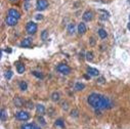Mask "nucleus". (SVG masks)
<instances>
[{"label": "nucleus", "mask_w": 130, "mask_h": 129, "mask_svg": "<svg viewBox=\"0 0 130 129\" xmlns=\"http://www.w3.org/2000/svg\"><path fill=\"white\" fill-rule=\"evenodd\" d=\"M87 103L91 108L95 110H106L111 107L110 100L107 96L100 94V93H95V92L88 95Z\"/></svg>", "instance_id": "f257e3e1"}, {"label": "nucleus", "mask_w": 130, "mask_h": 129, "mask_svg": "<svg viewBox=\"0 0 130 129\" xmlns=\"http://www.w3.org/2000/svg\"><path fill=\"white\" fill-rule=\"evenodd\" d=\"M56 71L62 75H69L71 73V68L66 63H59L56 67Z\"/></svg>", "instance_id": "f03ea898"}, {"label": "nucleus", "mask_w": 130, "mask_h": 129, "mask_svg": "<svg viewBox=\"0 0 130 129\" xmlns=\"http://www.w3.org/2000/svg\"><path fill=\"white\" fill-rule=\"evenodd\" d=\"M37 24L34 23V22H29L26 26V31L29 35H33L37 32Z\"/></svg>", "instance_id": "7ed1b4c3"}, {"label": "nucleus", "mask_w": 130, "mask_h": 129, "mask_svg": "<svg viewBox=\"0 0 130 129\" xmlns=\"http://www.w3.org/2000/svg\"><path fill=\"white\" fill-rule=\"evenodd\" d=\"M15 118L20 121H28L30 119V114L26 111H19L15 113Z\"/></svg>", "instance_id": "20e7f679"}, {"label": "nucleus", "mask_w": 130, "mask_h": 129, "mask_svg": "<svg viewBox=\"0 0 130 129\" xmlns=\"http://www.w3.org/2000/svg\"><path fill=\"white\" fill-rule=\"evenodd\" d=\"M48 7V1L47 0H37L36 2V8L37 10L41 11V10H44Z\"/></svg>", "instance_id": "39448f33"}, {"label": "nucleus", "mask_w": 130, "mask_h": 129, "mask_svg": "<svg viewBox=\"0 0 130 129\" xmlns=\"http://www.w3.org/2000/svg\"><path fill=\"white\" fill-rule=\"evenodd\" d=\"M18 21H19L18 19H14V18H12V17H9V15H7L6 20H5L6 25H7V26H10V27L17 25V24H18Z\"/></svg>", "instance_id": "423d86ee"}, {"label": "nucleus", "mask_w": 130, "mask_h": 129, "mask_svg": "<svg viewBox=\"0 0 130 129\" xmlns=\"http://www.w3.org/2000/svg\"><path fill=\"white\" fill-rule=\"evenodd\" d=\"M7 15H9V17H12V18H14V19H20V12L17 10V9H14V8H11V9H9L8 10V13H7Z\"/></svg>", "instance_id": "0eeeda50"}, {"label": "nucleus", "mask_w": 130, "mask_h": 129, "mask_svg": "<svg viewBox=\"0 0 130 129\" xmlns=\"http://www.w3.org/2000/svg\"><path fill=\"white\" fill-rule=\"evenodd\" d=\"M83 20L85 21V22H89V21H91L92 19H93V13L90 11V10H86L84 13H83Z\"/></svg>", "instance_id": "6e6552de"}, {"label": "nucleus", "mask_w": 130, "mask_h": 129, "mask_svg": "<svg viewBox=\"0 0 130 129\" xmlns=\"http://www.w3.org/2000/svg\"><path fill=\"white\" fill-rule=\"evenodd\" d=\"M86 31H87V28H86V26H85L84 23H80L78 25V33L80 35H84L86 33Z\"/></svg>", "instance_id": "1a4fd4ad"}, {"label": "nucleus", "mask_w": 130, "mask_h": 129, "mask_svg": "<svg viewBox=\"0 0 130 129\" xmlns=\"http://www.w3.org/2000/svg\"><path fill=\"white\" fill-rule=\"evenodd\" d=\"M87 73L89 74V76H93V77H96L100 75V72L97 69H94V68H91V67H88L87 68Z\"/></svg>", "instance_id": "9d476101"}, {"label": "nucleus", "mask_w": 130, "mask_h": 129, "mask_svg": "<svg viewBox=\"0 0 130 129\" xmlns=\"http://www.w3.org/2000/svg\"><path fill=\"white\" fill-rule=\"evenodd\" d=\"M31 45H32V39L31 38H26L21 43V46L22 47H27V48L28 47H31Z\"/></svg>", "instance_id": "9b49d317"}, {"label": "nucleus", "mask_w": 130, "mask_h": 129, "mask_svg": "<svg viewBox=\"0 0 130 129\" xmlns=\"http://www.w3.org/2000/svg\"><path fill=\"white\" fill-rule=\"evenodd\" d=\"M36 110H37V113H38V114H40V115H43L44 113H45V108L41 104L36 105Z\"/></svg>", "instance_id": "f8f14e48"}, {"label": "nucleus", "mask_w": 130, "mask_h": 129, "mask_svg": "<svg viewBox=\"0 0 130 129\" xmlns=\"http://www.w3.org/2000/svg\"><path fill=\"white\" fill-rule=\"evenodd\" d=\"M14 105H15V107H23V105H24V101L20 98V96H17V98L14 99Z\"/></svg>", "instance_id": "ddd939ff"}, {"label": "nucleus", "mask_w": 130, "mask_h": 129, "mask_svg": "<svg viewBox=\"0 0 130 129\" xmlns=\"http://www.w3.org/2000/svg\"><path fill=\"white\" fill-rule=\"evenodd\" d=\"M51 100H52V102H54V103H56V102H58L59 100H60V94H59V92H53L52 94H51Z\"/></svg>", "instance_id": "4468645a"}, {"label": "nucleus", "mask_w": 130, "mask_h": 129, "mask_svg": "<svg viewBox=\"0 0 130 129\" xmlns=\"http://www.w3.org/2000/svg\"><path fill=\"white\" fill-rule=\"evenodd\" d=\"M25 66L23 63H21V62H18L17 63V71H18V73L19 74H23L24 72H25Z\"/></svg>", "instance_id": "2eb2a0df"}, {"label": "nucleus", "mask_w": 130, "mask_h": 129, "mask_svg": "<svg viewBox=\"0 0 130 129\" xmlns=\"http://www.w3.org/2000/svg\"><path fill=\"white\" fill-rule=\"evenodd\" d=\"M99 35H100V37H101L102 39H106L107 36H108V33L106 32L105 29H100V30H99Z\"/></svg>", "instance_id": "dca6fc26"}, {"label": "nucleus", "mask_w": 130, "mask_h": 129, "mask_svg": "<svg viewBox=\"0 0 130 129\" xmlns=\"http://www.w3.org/2000/svg\"><path fill=\"white\" fill-rule=\"evenodd\" d=\"M84 88H85V85H84L83 83H81V82H77V83L75 84V89H76L77 91L83 90Z\"/></svg>", "instance_id": "f3484780"}, {"label": "nucleus", "mask_w": 130, "mask_h": 129, "mask_svg": "<svg viewBox=\"0 0 130 129\" xmlns=\"http://www.w3.org/2000/svg\"><path fill=\"white\" fill-rule=\"evenodd\" d=\"M74 32H75V25L74 24H69V26H68V34L73 35Z\"/></svg>", "instance_id": "a211bd4d"}, {"label": "nucleus", "mask_w": 130, "mask_h": 129, "mask_svg": "<svg viewBox=\"0 0 130 129\" xmlns=\"http://www.w3.org/2000/svg\"><path fill=\"white\" fill-rule=\"evenodd\" d=\"M7 120V112L5 109H1V121L4 122Z\"/></svg>", "instance_id": "6ab92c4d"}, {"label": "nucleus", "mask_w": 130, "mask_h": 129, "mask_svg": "<svg viewBox=\"0 0 130 129\" xmlns=\"http://www.w3.org/2000/svg\"><path fill=\"white\" fill-rule=\"evenodd\" d=\"M19 87H20V89H21L22 91H26V90L28 89V84H27L25 81H21L20 84H19Z\"/></svg>", "instance_id": "aec40b11"}, {"label": "nucleus", "mask_w": 130, "mask_h": 129, "mask_svg": "<svg viewBox=\"0 0 130 129\" xmlns=\"http://www.w3.org/2000/svg\"><path fill=\"white\" fill-rule=\"evenodd\" d=\"M47 38H48V31H47V30H44V31L42 32V34H41V39H42L43 41H45Z\"/></svg>", "instance_id": "412c9836"}, {"label": "nucleus", "mask_w": 130, "mask_h": 129, "mask_svg": "<svg viewBox=\"0 0 130 129\" xmlns=\"http://www.w3.org/2000/svg\"><path fill=\"white\" fill-rule=\"evenodd\" d=\"M34 128H35L34 124H25L21 127V129H34Z\"/></svg>", "instance_id": "4be33fe9"}, {"label": "nucleus", "mask_w": 130, "mask_h": 129, "mask_svg": "<svg viewBox=\"0 0 130 129\" xmlns=\"http://www.w3.org/2000/svg\"><path fill=\"white\" fill-rule=\"evenodd\" d=\"M55 125H56V126H59V127H61V128H64V122H63L61 119H57V120L55 121Z\"/></svg>", "instance_id": "5701e85b"}, {"label": "nucleus", "mask_w": 130, "mask_h": 129, "mask_svg": "<svg viewBox=\"0 0 130 129\" xmlns=\"http://www.w3.org/2000/svg\"><path fill=\"white\" fill-rule=\"evenodd\" d=\"M86 59L89 60V61H91V60L93 59V53H92L91 51H88V52L86 53Z\"/></svg>", "instance_id": "b1692460"}, {"label": "nucleus", "mask_w": 130, "mask_h": 129, "mask_svg": "<svg viewBox=\"0 0 130 129\" xmlns=\"http://www.w3.org/2000/svg\"><path fill=\"white\" fill-rule=\"evenodd\" d=\"M32 74H33L34 76H36L37 78H39V79H43V75H42L41 73H39V72H36V71H33V72H32Z\"/></svg>", "instance_id": "393cba45"}, {"label": "nucleus", "mask_w": 130, "mask_h": 129, "mask_svg": "<svg viewBox=\"0 0 130 129\" xmlns=\"http://www.w3.org/2000/svg\"><path fill=\"white\" fill-rule=\"evenodd\" d=\"M26 105H27V108H28V109H30V110L34 108V104L32 103L31 101H28V102H26Z\"/></svg>", "instance_id": "a878e982"}, {"label": "nucleus", "mask_w": 130, "mask_h": 129, "mask_svg": "<svg viewBox=\"0 0 130 129\" xmlns=\"http://www.w3.org/2000/svg\"><path fill=\"white\" fill-rule=\"evenodd\" d=\"M38 121H39V123H40L41 125H43V126L46 124V123H45V120L43 119V117H42V116H39V117H38Z\"/></svg>", "instance_id": "bb28decb"}, {"label": "nucleus", "mask_w": 130, "mask_h": 129, "mask_svg": "<svg viewBox=\"0 0 130 129\" xmlns=\"http://www.w3.org/2000/svg\"><path fill=\"white\" fill-rule=\"evenodd\" d=\"M11 77H12V72H11V71L6 72V74H5V78H6V79H10Z\"/></svg>", "instance_id": "cd10ccee"}, {"label": "nucleus", "mask_w": 130, "mask_h": 129, "mask_svg": "<svg viewBox=\"0 0 130 129\" xmlns=\"http://www.w3.org/2000/svg\"><path fill=\"white\" fill-rule=\"evenodd\" d=\"M71 115H72V116H74V117H77V116H78V111H77V110H75V111H72Z\"/></svg>", "instance_id": "c85d7f7f"}, {"label": "nucleus", "mask_w": 130, "mask_h": 129, "mask_svg": "<svg viewBox=\"0 0 130 129\" xmlns=\"http://www.w3.org/2000/svg\"><path fill=\"white\" fill-rule=\"evenodd\" d=\"M62 109L68 110V103H62Z\"/></svg>", "instance_id": "c756f323"}, {"label": "nucleus", "mask_w": 130, "mask_h": 129, "mask_svg": "<svg viewBox=\"0 0 130 129\" xmlns=\"http://www.w3.org/2000/svg\"><path fill=\"white\" fill-rule=\"evenodd\" d=\"M36 19H37V20H42V19H43V17H42V14H37V17H36Z\"/></svg>", "instance_id": "7c9ffc66"}, {"label": "nucleus", "mask_w": 130, "mask_h": 129, "mask_svg": "<svg viewBox=\"0 0 130 129\" xmlns=\"http://www.w3.org/2000/svg\"><path fill=\"white\" fill-rule=\"evenodd\" d=\"M90 40H91V45H94V44H95V42H94V39H93V37H92Z\"/></svg>", "instance_id": "2f4dec72"}, {"label": "nucleus", "mask_w": 130, "mask_h": 129, "mask_svg": "<svg viewBox=\"0 0 130 129\" xmlns=\"http://www.w3.org/2000/svg\"><path fill=\"white\" fill-rule=\"evenodd\" d=\"M9 1H10V2H12V3H13V2H17V1H18V0H9Z\"/></svg>", "instance_id": "473e14b6"}, {"label": "nucleus", "mask_w": 130, "mask_h": 129, "mask_svg": "<svg viewBox=\"0 0 130 129\" xmlns=\"http://www.w3.org/2000/svg\"><path fill=\"white\" fill-rule=\"evenodd\" d=\"M25 1H27V2H29V1H31V0H25Z\"/></svg>", "instance_id": "72a5a7b5"}, {"label": "nucleus", "mask_w": 130, "mask_h": 129, "mask_svg": "<svg viewBox=\"0 0 130 129\" xmlns=\"http://www.w3.org/2000/svg\"><path fill=\"white\" fill-rule=\"evenodd\" d=\"M34 129H39V128H38V127H36V126H35V128H34Z\"/></svg>", "instance_id": "f704fd0d"}, {"label": "nucleus", "mask_w": 130, "mask_h": 129, "mask_svg": "<svg viewBox=\"0 0 130 129\" xmlns=\"http://www.w3.org/2000/svg\"><path fill=\"white\" fill-rule=\"evenodd\" d=\"M95 1H97V0H95Z\"/></svg>", "instance_id": "c9c22d12"}]
</instances>
